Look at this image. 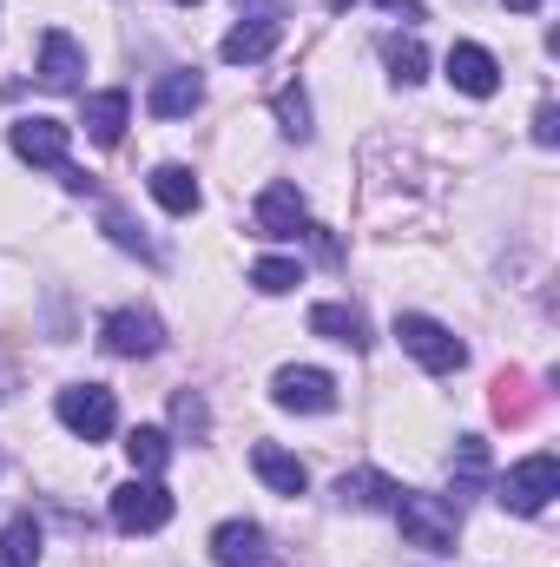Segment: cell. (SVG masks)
<instances>
[{"label":"cell","instance_id":"cell-1","mask_svg":"<svg viewBox=\"0 0 560 567\" xmlns=\"http://www.w3.org/2000/svg\"><path fill=\"white\" fill-rule=\"evenodd\" d=\"M396 522H403V542L422 555H455V535H462V515L448 495H416V488H396Z\"/></svg>","mask_w":560,"mask_h":567},{"label":"cell","instance_id":"cell-2","mask_svg":"<svg viewBox=\"0 0 560 567\" xmlns=\"http://www.w3.org/2000/svg\"><path fill=\"white\" fill-rule=\"evenodd\" d=\"M396 337H403V350L416 357L428 377H455V370L468 363V343H462L448 323L422 317V310H403V317H396Z\"/></svg>","mask_w":560,"mask_h":567},{"label":"cell","instance_id":"cell-3","mask_svg":"<svg viewBox=\"0 0 560 567\" xmlns=\"http://www.w3.org/2000/svg\"><path fill=\"white\" fill-rule=\"evenodd\" d=\"M66 140H73V126H60V120H13V158H27V165H46V172H60L73 192H86V172L80 165H66Z\"/></svg>","mask_w":560,"mask_h":567},{"label":"cell","instance_id":"cell-4","mask_svg":"<svg viewBox=\"0 0 560 567\" xmlns=\"http://www.w3.org/2000/svg\"><path fill=\"white\" fill-rule=\"evenodd\" d=\"M53 410H60V423L73 429L80 442H106V435L120 429V403H113L106 383H66Z\"/></svg>","mask_w":560,"mask_h":567},{"label":"cell","instance_id":"cell-5","mask_svg":"<svg viewBox=\"0 0 560 567\" xmlns=\"http://www.w3.org/2000/svg\"><path fill=\"white\" fill-rule=\"evenodd\" d=\"M172 522V488L158 475H133L126 488H113V528L120 535H152Z\"/></svg>","mask_w":560,"mask_h":567},{"label":"cell","instance_id":"cell-6","mask_svg":"<svg viewBox=\"0 0 560 567\" xmlns=\"http://www.w3.org/2000/svg\"><path fill=\"white\" fill-rule=\"evenodd\" d=\"M554 495H560V462L548 449L528 455V462H515V468L501 475V508H508V515H541Z\"/></svg>","mask_w":560,"mask_h":567},{"label":"cell","instance_id":"cell-7","mask_svg":"<svg viewBox=\"0 0 560 567\" xmlns=\"http://www.w3.org/2000/svg\"><path fill=\"white\" fill-rule=\"evenodd\" d=\"M271 403L290 410V416H330L336 410V383H330V370H278L271 377Z\"/></svg>","mask_w":560,"mask_h":567},{"label":"cell","instance_id":"cell-8","mask_svg":"<svg viewBox=\"0 0 560 567\" xmlns=\"http://www.w3.org/2000/svg\"><path fill=\"white\" fill-rule=\"evenodd\" d=\"M100 343H106L113 357H158V350H165V323H158L152 310H113V317L100 323Z\"/></svg>","mask_w":560,"mask_h":567},{"label":"cell","instance_id":"cell-9","mask_svg":"<svg viewBox=\"0 0 560 567\" xmlns=\"http://www.w3.org/2000/svg\"><path fill=\"white\" fill-rule=\"evenodd\" d=\"M278 40H283L278 13H258V20H238V27L218 40V60H225V66H258V60H271Z\"/></svg>","mask_w":560,"mask_h":567},{"label":"cell","instance_id":"cell-10","mask_svg":"<svg viewBox=\"0 0 560 567\" xmlns=\"http://www.w3.org/2000/svg\"><path fill=\"white\" fill-rule=\"evenodd\" d=\"M251 225H258V238H297L303 225H310V212H303V198H297V185H265L258 192V212H251Z\"/></svg>","mask_w":560,"mask_h":567},{"label":"cell","instance_id":"cell-11","mask_svg":"<svg viewBox=\"0 0 560 567\" xmlns=\"http://www.w3.org/2000/svg\"><path fill=\"white\" fill-rule=\"evenodd\" d=\"M80 73H86L80 40L53 27V33L40 40V86H46V93H80Z\"/></svg>","mask_w":560,"mask_h":567},{"label":"cell","instance_id":"cell-12","mask_svg":"<svg viewBox=\"0 0 560 567\" xmlns=\"http://www.w3.org/2000/svg\"><path fill=\"white\" fill-rule=\"evenodd\" d=\"M448 80H455L468 100H488V93L501 86V66H495V53H488V47L455 40V47H448Z\"/></svg>","mask_w":560,"mask_h":567},{"label":"cell","instance_id":"cell-13","mask_svg":"<svg viewBox=\"0 0 560 567\" xmlns=\"http://www.w3.org/2000/svg\"><path fill=\"white\" fill-rule=\"evenodd\" d=\"M198 106H205V80H198L191 66L158 73V86H152V100H145L152 120H185V113H198Z\"/></svg>","mask_w":560,"mask_h":567},{"label":"cell","instance_id":"cell-14","mask_svg":"<svg viewBox=\"0 0 560 567\" xmlns=\"http://www.w3.org/2000/svg\"><path fill=\"white\" fill-rule=\"evenodd\" d=\"M211 561L218 567H265V528L258 522H218L211 528Z\"/></svg>","mask_w":560,"mask_h":567},{"label":"cell","instance_id":"cell-15","mask_svg":"<svg viewBox=\"0 0 560 567\" xmlns=\"http://www.w3.org/2000/svg\"><path fill=\"white\" fill-rule=\"evenodd\" d=\"M126 120H133V93L113 86V93H93V100H86V120H80V126H86L93 145H120L126 140Z\"/></svg>","mask_w":560,"mask_h":567},{"label":"cell","instance_id":"cell-16","mask_svg":"<svg viewBox=\"0 0 560 567\" xmlns=\"http://www.w3.org/2000/svg\"><path fill=\"white\" fill-rule=\"evenodd\" d=\"M145 185H152V198H158L172 218H191V212L205 205V192H198V178H191L185 165H152V178H145Z\"/></svg>","mask_w":560,"mask_h":567},{"label":"cell","instance_id":"cell-17","mask_svg":"<svg viewBox=\"0 0 560 567\" xmlns=\"http://www.w3.org/2000/svg\"><path fill=\"white\" fill-rule=\"evenodd\" d=\"M251 468H258L278 495H303V488H310V468H303L297 455H283L278 442H258V449H251Z\"/></svg>","mask_w":560,"mask_h":567},{"label":"cell","instance_id":"cell-18","mask_svg":"<svg viewBox=\"0 0 560 567\" xmlns=\"http://www.w3.org/2000/svg\"><path fill=\"white\" fill-rule=\"evenodd\" d=\"M310 330L330 337V343H350V350L370 343V323H363V310H350V303H317V310H310Z\"/></svg>","mask_w":560,"mask_h":567},{"label":"cell","instance_id":"cell-19","mask_svg":"<svg viewBox=\"0 0 560 567\" xmlns=\"http://www.w3.org/2000/svg\"><path fill=\"white\" fill-rule=\"evenodd\" d=\"M336 495H343V508H390L396 482L376 475V468H350V475H336Z\"/></svg>","mask_w":560,"mask_h":567},{"label":"cell","instance_id":"cell-20","mask_svg":"<svg viewBox=\"0 0 560 567\" xmlns=\"http://www.w3.org/2000/svg\"><path fill=\"white\" fill-rule=\"evenodd\" d=\"M0 567H40V528H33V515H13L0 528Z\"/></svg>","mask_w":560,"mask_h":567},{"label":"cell","instance_id":"cell-21","mask_svg":"<svg viewBox=\"0 0 560 567\" xmlns=\"http://www.w3.org/2000/svg\"><path fill=\"white\" fill-rule=\"evenodd\" d=\"M383 60H390V73H396L403 86H416L422 73H428V53H422L416 33H409V40H403V33H390V40H383Z\"/></svg>","mask_w":560,"mask_h":567},{"label":"cell","instance_id":"cell-22","mask_svg":"<svg viewBox=\"0 0 560 567\" xmlns=\"http://www.w3.org/2000/svg\"><path fill=\"white\" fill-rule=\"evenodd\" d=\"M126 455H133L139 475H158V468L172 462V435H165V429H133V435H126Z\"/></svg>","mask_w":560,"mask_h":567},{"label":"cell","instance_id":"cell-23","mask_svg":"<svg viewBox=\"0 0 560 567\" xmlns=\"http://www.w3.org/2000/svg\"><path fill=\"white\" fill-rule=\"evenodd\" d=\"M251 284H258V290H265V297H283V290H297V265H290V258H258V265H251Z\"/></svg>","mask_w":560,"mask_h":567},{"label":"cell","instance_id":"cell-24","mask_svg":"<svg viewBox=\"0 0 560 567\" xmlns=\"http://www.w3.org/2000/svg\"><path fill=\"white\" fill-rule=\"evenodd\" d=\"M278 120L290 140H310V100H303V86H283L278 93Z\"/></svg>","mask_w":560,"mask_h":567},{"label":"cell","instance_id":"cell-25","mask_svg":"<svg viewBox=\"0 0 560 567\" xmlns=\"http://www.w3.org/2000/svg\"><path fill=\"white\" fill-rule=\"evenodd\" d=\"M455 475H462V482H481V475H488V442H481V435H462V449H455Z\"/></svg>","mask_w":560,"mask_h":567},{"label":"cell","instance_id":"cell-26","mask_svg":"<svg viewBox=\"0 0 560 567\" xmlns=\"http://www.w3.org/2000/svg\"><path fill=\"white\" fill-rule=\"evenodd\" d=\"M106 231H113V245H126V251H139V258H152V265H158V251H152L139 231H133V218H126L120 205H106Z\"/></svg>","mask_w":560,"mask_h":567},{"label":"cell","instance_id":"cell-27","mask_svg":"<svg viewBox=\"0 0 560 567\" xmlns=\"http://www.w3.org/2000/svg\"><path fill=\"white\" fill-rule=\"evenodd\" d=\"M172 410H178V423L191 429V435H205V403H198V396H178Z\"/></svg>","mask_w":560,"mask_h":567},{"label":"cell","instance_id":"cell-28","mask_svg":"<svg viewBox=\"0 0 560 567\" xmlns=\"http://www.w3.org/2000/svg\"><path fill=\"white\" fill-rule=\"evenodd\" d=\"M535 140H541V145L560 140V113H554V106H541V113H535Z\"/></svg>","mask_w":560,"mask_h":567},{"label":"cell","instance_id":"cell-29","mask_svg":"<svg viewBox=\"0 0 560 567\" xmlns=\"http://www.w3.org/2000/svg\"><path fill=\"white\" fill-rule=\"evenodd\" d=\"M330 7H356V0H330ZM376 7H390V13H403V20H422V0H376Z\"/></svg>","mask_w":560,"mask_h":567},{"label":"cell","instance_id":"cell-30","mask_svg":"<svg viewBox=\"0 0 560 567\" xmlns=\"http://www.w3.org/2000/svg\"><path fill=\"white\" fill-rule=\"evenodd\" d=\"M501 7H515V13H535V7H541V0H501Z\"/></svg>","mask_w":560,"mask_h":567},{"label":"cell","instance_id":"cell-31","mask_svg":"<svg viewBox=\"0 0 560 567\" xmlns=\"http://www.w3.org/2000/svg\"><path fill=\"white\" fill-rule=\"evenodd\" d=\"M0 403H7V370H0Z\"/></svg>","mask_w":560,"mask_h":567},{"label":"cell","instance_id":"cell-32","mask_svg":"<svg viewBox=\"0 0 560 567\" xmlns=\"http://www.w3.org/2000/svg\"><path fill=\"white\" fill-rule=\"evenodd\" d=\"M178 7H198V0H178Z\"/></svg>","mask_w":560,"mask_h":567}]
</instances>
